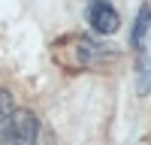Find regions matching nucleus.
<instances>
[{
	"mask_svg": "<svg viewBox=\"0 0 151 145\" xmlns=\"http://www.w3.org/2000/svg\"><path fill=\"white\" fill-rule=\"evenodd\" d=\"M0 145H55V136L27 109H15L0 124Z\"/></svg>",
	"mask_w": 151,
	"mask_h": 145,
	"instance_id": "obj_1",
	"label": "nucleus"
},
{
	"mask_svg": "<svg viewBox=\"0 0 151 145\" xmlns=\"http://www.w3.org/2000/svg\"><path fill=\"white\" fill-rule=\"evenodd\" d=\"M103 57H106V48L97 45L94 39H88V36H64L60 42H55V60L70 72L91 70Z\"/></svg>",
	"mask_w": 151,
	"mask_h": 145,
	"instance_id": "obj_2",
	"label": "nucleus"
},
{
	"mask_svg": "<svg viewBox=\"0 0 151 145\" xmlns=\"http://www.w3.org/2000/svg\"><path fill=\"white\" fill-rule=\"evenodd\" d=\"M88 24L97 30V33H115L121 27V15L115 12V6L106 3V0H94L88 6Z\"/></svg>",
	"mask_w": 151,
	"mask_h": 145,
	"instance_id": "obj_3",
	"label": "nucleus"
},
{
	"mask_svg": "<svg viewBox=\"0 0 151 145\" xmlns=\"http://www.w3.org/2000/svg\"><path fill=\"white\" fill-rule=\"evenodd\" d=\"M148 30H151V6L145 3L139 12H136V24H133V33H130V45L133 48H145Z\"/></svg>",
	"mask_w": 151,
	"mask_h": 145,
	"instance_id": "obj_4",
	"label": "nucleus"
},
{
	"mask_svg": "<svg viewBox=\"0 0 151 145\" xmlns=\"http://www.w3.org/2000/svg\"><path fill=\"white\" fill-rule=\"evenodd\" d=\"M136 72H139V94L145 97L148 91H151V57L148 55H139V60H136Z\"/></svg>",
	"mask_w": 151,
	"mask_h": 145,
	"instance_id": "obj_5",
	"label": "nucleus"
},
{
	"mask_svg": "<svg viewBox=\"0 0 151 145\" xmlns=\"http://www.w3.org/2000/svg\"><path fill=\"white\" fill-rule=\"evenodd\" d=\"M15 112V100H12V94L9 91H0V124Z\"/></svg>",
	"mask_w": 151,
	"mask_h": 145,
	"instance_id": "obj_6",
	"label": "nucleus"
}]
</instances>
